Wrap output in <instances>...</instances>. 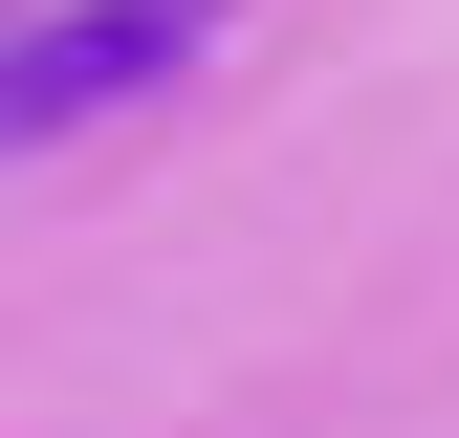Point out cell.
Masks as SVG:
<instances>
[{"mask_svg":"<svg viewBox=\"0 0 459 438\" xmlns=\"http://www.w3.org/2000/svg\"><path fill=\"white\" fill-rule=\"evenodd\" d=\"M197 44H219V0H44V22H22V66H0V110H22V153H66L88 110L176 88Z\"/></svg>","mask_w":459,"mask_h":438,"instance_id":"1","label":"cell"}]
</instances>
